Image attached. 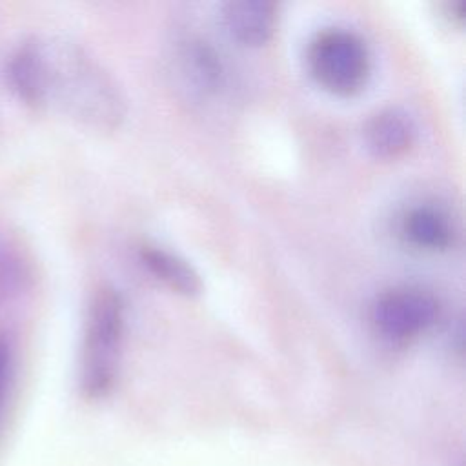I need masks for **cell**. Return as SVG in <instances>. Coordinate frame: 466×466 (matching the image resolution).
<instances>
[{"label":"cell","mask_w":466,"mask_h":466,"mask_svg":"<svg viewBox=\"0 0 466 466\" xmlns=\"http://www.w3.org/2000/svg\"><path fill=\"white\" fill-rule=\"evenodd\" d=\"M16 76L27 100L56 104L95 129L111 131L126 115L115 80L73 44H31L18 58Z\"/></svg>","instance_id":"6da1fadb"},{"label":"cell","mask_w":466,"mask_h":466,"mask_svg":"<svg viewBox=\"0 0 466 466\" xmlns=\"http://www.w3.org/2000/svg\"><path fill=\"white\" fill-rule=\"evenodd\" d=\"M124 302L118 291L100 288L89 302L80 360V386L89 399L104 397L115 384L124 339Z\"/></svg>","instance_id":"7a4b0ae2"},{"label":"cell","mask_w":466,"mask_h":466,"mask_svg":"<svg viewBox=\"0 0 466 466\" xmlns=\"http://www.w3.org/2000/svg\"><path fill=\"white\" fill-rule=\"evenodd\" d=\"M306 62L315 82L340 96L359 93L371 73L364 38L348 27H324L309 42Z\"/></svg>","instance_id":"3957f363"},{"label":"cell","mask_w":466,"mask_h":466,"mask_svg":"<svg viewBox=\"0 0 466 466\" xmlns=\"http://www.w3.org/2000/svg\"><path fill=\"white\" fill-rule=\"evenodd\" d=\"M441 315L437 297L419 286H399L380 293L371 306L375 331L393 342L406 344L430 331Z\"/></svg>","instance_id":"277c9868"},{"label":"cell","mask_w":466,"mask_h":466,"mask_svg":"<svg viewBox=\"0 0 466 466\" xmlns=\"http://www.w3.org/2000/svg\"><path fill=\"white\" fill-rule=\"evenodd\" d=\"M175 73L193 95L215 93L222 80V66L213 47L200 38L178 42L175 51Z\"/></svg>","instance_id":"5b68a950"},{"label":"cell","mask_w":466,"mask_h":466,"mask_svg":"<svg viewBox=\"0 0 466 466\" xmlns=\"http://www.w3.org/2000/svg\"><path fill=\"white\" fill-rule=\"evenodd\" d=\"M400 235L408 246L437 253L444 251L453 244L455 229L450 215L435 204L411 206L400 220Z\"/></svg>","instance_id":"8992f818"},{"label":"cell","mask_w":466,"mask_h":466,"mask_svg":"<svg viewBox=\"0 0 466 466\" xmlns=\"http://www.w3.org/2000/svg\"><path fill=\"white\" fill-rule=\"evenodd\" d=\"M222 22L231 38L244 46H262L275 31L277 5L266 0H235L222 9Z\"/></svg>","instance_id":"52a82bcc"},{"label":"cell","mask_w":466,"mask_h":466,"mask_svg":"<svg viewBox=\"0 0 466 466\" xmlns=\"http://www.w3.org/2000/svg\"><path fill=\"white\" fill-rule=\"evenodd\" d=\"M364 140L375 157L397 158L413 146L415 124L402 109L388 107L366 122Z\"/></svg>","instance_id":"ba28073f"},{"label":"cell","mask_w":466,"mask_h":466,"mask_svg":"<svg viewBox=\"0 0 466 466\" xmlns=\"http://www.w3.org/2000/svg\"><path fill=\"white\" fill-rule=\"evenodd\" d=\"M140 260L151 275H155L177 293L193 297L202 289L198 273L187 260H184L177 253H171L158 246H144L140 249Z\"/></svg>","instance_id":"9c48e42d"},{"label":"cell","mask_w":466,"mask_h":466,"mask_svg":"<svg viewBox=\"0 0 466 466\" xmlns=\"http://www.w3.org/2000/svg\"><path fill=\"white\" fill-rule=\"evenodd\" d=\"M7 375H9V359H7L5 346L0 344V404H2V399H4V391H5V384H7Z\"/></svg>","instance_id":"30bf717a"}]
</instances>
